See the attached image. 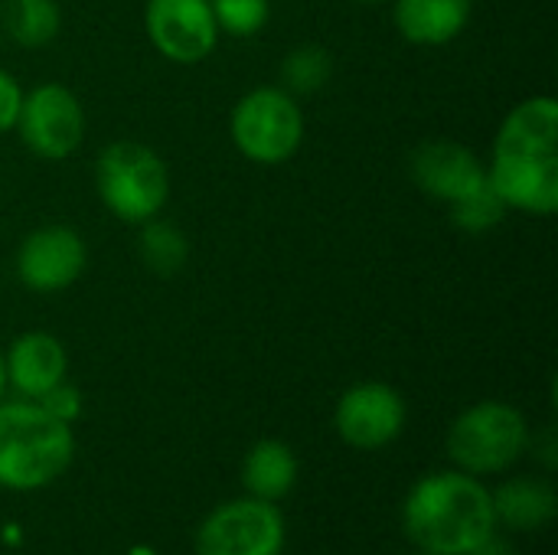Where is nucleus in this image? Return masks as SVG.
I'll return each mask as SVG.
<instances>
[{
	"mask_svg": "<svg viewBox=\"0 0 558 555\" xmlns=\"http://www.w3.org/2000/svg\"><path fill=\"white\" fill-rule=\"evenodd\" d=\"M490 186L510 209L553 216L558 209V101L533 95L500 124L487 167Z\"/></svg>",
	"mask_w": 558,
	"mask_h": 555,
	"instance_id": "nucleus-1",
	"label": "nucleus"
},
{
	"mask_svg": "<svg viewBox=\"0 0 558 555\" xmlns=\"http://www.w3.org/2000/svg\"><path fill=\"white\" fill-rule=\"evenodd\" d=\"M402 527L418 553L432 555H471L500 530L490 491L464 471L415 481L402 504Z\"/></svg>",
	"mask_w": 558,
	"mask_h": 555,
	"instance_id": "nucleus-2",
	"label": "nucleus"
},
{
	"mask_svg": "<svg viewBox=\"0 0 558 555\" xmlns=\"http://www.w3.org/2000/svg\"><path fill=\"white\" fill-rule=\"evenodd\" d=\"M72 458V425L52 419L36 399L0 402V487L43 491L69 471Z\"/></svg>",
	"mask_w": 558,
	"mask_h": 555,
	"instance_id": "nucleus-3",
	"label": "nucleus"
},
{
	"mask_svg": "<svg viewBox=\"0 0 558 555\" xmlns=\"http://www.w3.org/2000/svg\"><path fill=\"white\" fill-rule=\"evenodd\" d=\"M533 445L526 415L510 402H477L464 409L448 432V458L458 471L484 478L513 468Z\"/></svg>",
	"mask_w": 558,
	"mask_h": 555,
	"instance_id": "nucleus-4",
	"label": "nucleus"
},
{
	"mask_svg": "<svg viewBox=\"0 0 558 555\" xmlns=\"http://www.w3.org/2000/svg\"><path fill=\"white\" fill-rule=\"evenodd\" d=\"M95 183L108 213L137 226L160 216L170 196L167 164L141 141L108 144L95 160Z\"/></svg>",
	"mask_w": 558,
	"mask_h": 555,
	"instance_id": "nucleus-5",
	"label": "nucleus"
},
{
	"mask_svg": "<svg viewBox=\"0 0 558 555\" xmlns=\"http://www.w3.org/2000/svg\"><path fill=\"white\" fill-rule=\"evenodd\" d=\"M232 144L252 164H284L304 141V114L288 88L262 85L242 95L232 108Z\"/></svg>",
	"mask_w": 558,
	"mask_h": 555,
	"instance_id": "nucleus-6",
	"label": "nucleus"
},
{
	"mask_svg": "<svg viewBox=\"0 0 558 555\" xmlns=\"http://www.w3.org/2000/svg\"><path fill=\"white\" fill-rule=\"evenodd\" d=\"M288 540L278 504L258 497L226 500L196 530V555H281Z\"/></svg>",
	"mask_w": 558,
	"mask_h": 555,
	"instance_id": "nucleus-7",
	"label": "nucleus"
},
{
	"mask_svg": "<svg viewBox=\"0 0 558 555\" xmlns=\"http://www.w3.org/2000/svg\"><path fill=\"white\" fill-rule=\"evenodd\" d=\"M16 131L23 144L43 160H65L78 150L85 137V111L82 101L59 82L36 85L23 95Z\"/></svg>",
	"mask_w": 558,
	"mask_h": 555,
	"instance_id": "nucleus-8",
	"label": "nucleus"
},
{
	"mask_svg": "<svg viewBox=\"0 0 558 555\" xmlns=\"http://www.w3.org/2000/svg\"><path fill=\"white\" fill-rule=\"evenodd\" d=\"M333 425L343 445L356 451H379L405 429V399L389 383H360L337 402Z\"/></svg>",
	"mask_w": 558,
	"mask_h": 555,
	"instance_id": "nucleus-9",
	"label": "nucleus"
},
{
	"mask_svg": "<svg viewBox=\"0 0 558 555\" xmlns=\"http://www.w3.org/2000/svg\"><path fill=\"white\" fill-rule=\"evenodd\" d=\"M144 26L154 49L180 65L203 62L219 43V23L209 0H147Z\"/></svg>",
	"mask_w": 558,
	"mask_h": 555,
	"instance_id": "nucleus-10",
	"label": "nucleus"
},
{
	"mask_svg": "<svg viewBox=\"0 0 558 555\" xmlns=\"http://www.w3.org/2000/svg\"><path fill=\"white\" fill-rule=\"evenodd\" d=\"M88 252L75 229L43 226L33 229L16 249V278L36 294H56L78 281L85 272Z\"/></svg>",
	"mask_w": 558,
	"mask_h": 555,
	"instance_id": "nucleus-11",
	"label": "nucleus"
},
{
	"mask_svg": "<svg viewBox=\"0 0 558 555\" xmlns=\"http://www.w3.org/2000/svg\"><path fill=\"white\" fill-rule=\"evenodd\" d=\"M412 180L422 193L451 206L487 180V167L464 144L428 141L412 154Z\"/></svg>",
	"mask_w": 558,
	"mask_h": 555,
	"instance_id": "nucleus-12",
	"label": "nucleus"
},
{
	"mask_svg": "<svg viewBox=\"0 0 558 555\" xmlns=\"http://www.w3.org/2000/svg\"><path fill=\"white\" fill-rule=\"evenodd\" d=\"M3 363H7V386H13L23 399L46 396L52 386L65 379L69 370L65 347L46 330L20 334L3 353Z\"/></svg>",
	"mask_w": 558,
	"mask_h": 555,
	"instance_id": "nucleus-13",
	"label": "nucleus"
},
{
	"mask_svg": "<svg viewBox=\"0 0 558 555\" xmlns=\"http://www.w3.org/2000/svg\"><path fill=\"white\" fill-rule=\"evenodd\" d=\"M474 0H392L396 29L415 46H445L471 20Z\"/></svg>",
	"mask_w": 558,
	"mask_h": 555,
	"instance_id": "nucleus-14",
	"label": "nucleus"
},
{
	"mask_svg": "<svg viewBox=\"0 0 558 555\" xmlns=\"http://www.w3.org/2000/svg\"><path fill=\"white\" fill-rule=\"evenodd\" d=\"M490 497H494L497 527H507L517 533L543 530L558 514V494L553 481L546 478H513L504 487L490 491Z\"/></svg>",
	"mask_w": 558,
	"mask_h": 555,
	"instance_id": "nucleus-15",
	"label": "nucleus"
},
{
	"mask_svg": "<svg viewBox=\"0 0 558 555\" xmlns=\"http://www.w3.org/2000/svg\"><path fill=\"white\" fill-rule=\"evenodd\" d=\"M242 484L248 497L278 504L298 484V455L278 438H262L248 448L242 461Z\"/></svg>",
	"mask_w": 558,
	"mask_h": 555,
	"instance_id": "nucleus-16",
	"label": "nucleus"
},
{
	"mask_svg": "<svg viewBox=\"0 0 558 555\" xmlns=\"http://www.w3.org/2000/svg\"><path fill=\"white\" fill-rule=\"evenodd\" d=\"M62 26V10L56 0H3L0 29L26 49L46 46Z\"/></svg>",
	"mask_w": 558,
	"mask_h": 555,
	"instance_id": "nucleus-17",
	"label": "nucleus"
},
{
	"mask_svg": "<svg viewBox=\"0 0 558 555\" xmlns=\"http://www.w3.org/2000/svg\"><path fill=\"white\" fill-rule=\"evenodd\" d=\"M141 242H137V252H141V262L154 272V275H177L186 258H190V242L183 236L180 226L167 222V219H147L141 222Z\"/></svg>",
	"mask_w": 558,
	"mask_h": 555,
	"instance_id": "nucleus-18",
	"label": "nucleus"
},
{
	"mask_svg": "<svg viewBox=\"0 0 558 555\" xmlns=\"http://www.w3.org/2000/svg\"><path fill=\"white\" fill-rule=\"evenodd\" d=\"M330 72H333V59L324 46H298L281 62V79L291 95H307L324 88L330 82Z\"/></svg>",
	"mask_w": 558,
	"mask_h": 555,
	"instance_id": "nucleus-19",
	"label": "nucleus"
},
{
	"mask_svg": "<svg viewBox=\"0 0 558 555\" xmlns=\"http://www.w3.org/2000/svg\"><path fill=\"white\" fill-rule=\"evenodd\" d=\"M507 213H510V206L500 200V193L490 186V180H484L464 200L451 203V222L464 232H487V229L500 226V219Z\"/></svg>",
	"mask_w": 558,
	"mask_h": 555,
	"instance_id": "nucleus-20",
	"label": "nucleus"
},
{
	"mask_svg": "<svg viewBox=\"0 0 558 555\" xmlns=\"http://www.w3.org/2000/svg\"><path fill=\"white\" fill-rule=\"evenodd\" d=\"M219 33L229 36H255L268 23V0H209Z\"/></svg>",
	"mask_w": 558,
	"mask_h": 555,
	"instance_id": "nucleus-21",
	"label": "nucleus"
},
{
	"mask_svg": "<svg viewBox=\"0 0 558 555\" xmlns=\"http://www.w3.org/2000/svg\"><path fill=\"white\" fill-rule=\"evenodd\" d=\"M52 419H59V422H65V425H72L78 415H82V393L72 386V383H59V386H52L46 396H39L36 399Z\"/></svg>",
	"mask_w": 558,
	"mask_h": 555,
	"instance_id": "nucleus-22",
	"label": "nucleus"
},
{
	"mask_svg": "<svg viewBox=\"0 0 558 555\" xmlns=\"http://www.w3.org/2000/svg\"><path fill=\"white\" fill-rule=\"evenodd\" d=\"M20 105H23V88H20V82H16L7 69H0V134H7L10 128H16Z\"/></svg>",
	"mask_w": 558,
	"mask_h": 555,
	"instance_id": "nucleus-23",
	"label": "nucleus"
},
{
	"mask_svg": "<svg viewBox=\"0 0 558 555\" xmlns=\"http://www.w3.org/2000/svg\"><path fill=\"white\" fill-rule=\"evenodd\" d=\"M471 555H517V550H513L504 536H497V533H494V536H487V540H484V543H481V546H477Z\"/></svg>",
	"mask_w": 558,
	"mask_h": 555,
	"instance_id": "nucleus-24",
	"label": "nucleus"
},
{
	"mask_svg": "<svg viewBox=\"0 0 558 555\" xmlns=\"http://www.w3.org/2000/svg\"><path fill=\"white\" fill-rule=\"evenodd\" d=\"M7 396V363H3V353H0V402Z\"/></svg>",
	"mask_w": 558,
	"mask_h": 555,
	"instance_id": "nucleus-25",
	"label": "nucleus"
},
{
	"mask_svg": "<svg viewBox=\"0 0 558 555\" xmlns=\"http://www.w3.org/2000/svg\"><path fill=\"white\" fill-rule=\"evenodd\" d=\"M128 555H157V553H154L150 546H134V550H131Z\"/></svg>",
	"mask_w": 558,
	"mask_h": 555,
	"instance_id": "nucleus-26",
	"label": "nucleus"
},
{
	"mask_svg": "<svg viewBox=\"0 0 558 555\" xmlns=\"http://www.w3.org/2000/svg\"><path fill=\"white\" fill-rule=\"evenodd\" d=\"M356 3H379V0H356Z\"/></svg>",
	"mask_w": 558,
	"mask_h": 555,
	"instance_id": "nucleus-27",
	"label": "nucleus"
},
{
	"mask_svg": "<svg viewBox=\"0 0 558 555\" xmlns=\"http://www.w3.org/2000/svg\"><path fill=\"white\" fill-rule=\"evenodd\" d=\"M415 555H432V553H415Z\"/></svg>",
	"mask_w": 558,
	"mask_h": 555,
	"instance_id": "nucleus-28",
	"label": "nucleus"
}]
</instances>
